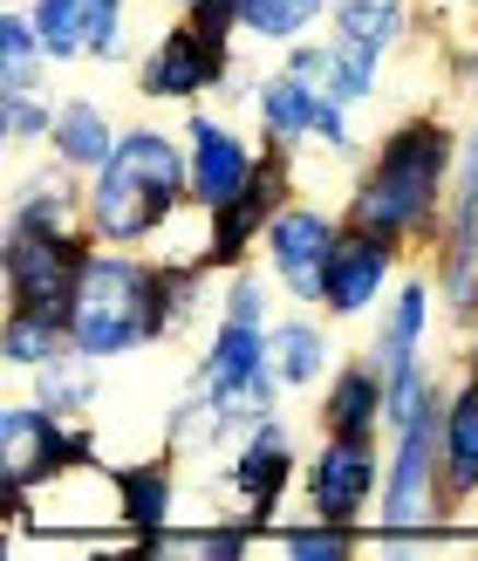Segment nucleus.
Here are the masks:
<instances>
[{"label":"nucleus","instance_id":"6","mask_svg":"<svg viewBox=\"0 0 478 561\" xmlns=\"http://www.w3.org/2000/svg\"><path fill=\"white\" fill-rule=\"evenodd\" d=\"M301 453H294V432L280 425V411L260 417L226 459H219V493L233 500V514L253 527V535H267V527H280V500H288V486H301Z\"/></svg>","mask_w":478,"mask_h":561},{"label":"nucleus","instance_id":"30","mask_svg":"<svg viewBox=\"0 0 478 561\" xmlns=\"http://www.w3.org/2000/svg\"><path fill=\"white\" fill-rule=\"evenodd\" d=\"M273 295H280L273 274H260V267H226V274H219V322L267 329L273 322Z\"/></svg>","mask_w":478,"mask_h":561},{"label":"nucleus","instance_id":"17","mask_svg":"<svg viewBox=\"0 0 478 561\" xmlns=\"http://www.w3.org/2000/svg\"><path fill=\"white\" fill-rule=\"evenodd\" d=\"M267 356H273V377L288 390H322L342 356H335V329L315 316H273L267 322Z\"/></svg>","mask_w":478,"mask_h":561},{"label":"nucleus","instance_id":"33","mask_svg":"<svg viewBox=\"0 0 478 561\" xmlns=\"http://www.w3.org/2000/svg\"><path fill=\"white\" fill-rule=\"evenodd\" d=\"M444 227L478 233V130L458 145V172H452V219H444Z\"/></svg>","mask_w":478,"mask_h":561},{"label":"nucleus","instance_id":"22","mask_svg":"<svg viewBox=\"0 0 478 561\" xmlns=\"http://www.w3.org/2000/svg\"><path fill=\"white\" fill-rule=\"evenodd\" d=\"M117 480V520L137 527V535H172V520H178V472L172 459H144V466H124V472H109Z\"/></svg>","mask_w":478,"mask_h":561},{"label":"nucleus","instance_id":"13","mask_svg":"<svg viewBox=\"0 0 478 561\" xmlns=\"http://www.w3.org/2000/svg\"><path fill=\"white\" fill-rule=\"evenodd\" d=\"M55 62H124V0H27Z\"/></svg>","mask_w":478,"mask_h":561},{"label":"nucleus","instance_id":"10","mask_svg":"<svg viewBox=\"0 0 478 561\" xmlns=\"http://www.w3.org/2000/svg\"><path fill=\"white\" fill-rule=\"evenodd\" d=\"M90 233H42V227H8L0 233V295L8 301H69L75 274L90 261Z\"/></svg>","mask_w":478,"mask_h":561},{"label":"nucleus","instance_id":"26","mask_svg":"<svg viewBox=\"0 0 478 561\" xmlns=\"http://www.w3.org/2000/svg\"><path fill=\"white\" fill-rule=\"evenodd\" d=\"M335 0H240V21H246V42L260 48H288L301 35H315L328 21Z\"/></svg>","mask_w":478,"mask_h":561},{"label":"nucleus","instance_id":"21","mask_svg":"<svg viewBox=\"0 0 478 561\" xmlns=\"http://www.w3.org/2000/svg\"><path fill=\"white\" fill-rule=\"evenodd\" d=\"M444 493H452V520L478 500V377L465 370V383L452 390V404H444Z\"/></svg>","mask_w":478,"mask_h":561},{"label":"nucleus","instance_id":"12","mask_svg":"<svg viewBox=\"0 0 478 561\" xmlns=\"http://www.w3.org/2000/svg\"><path fill=\"white\" fill-rule=\"evenodd\" d=\"M185 164H191V206L219 213V206H233L253 185V172H260V145H253L246 130H233L226 117H212V110H191L185 117Z\"/></svg>","mask_w":478,"mask_h":561},{"label":"nucleus","instance_id":"29","mask_svg":"<svg viewBox=\"0 0 478 561\" xmlns=\"http://www.w3.org/2000/svg\"><path fill=\"white\" fill-rule=\"evenodd\" d=\"M328 27H342V35H355V42H370V48L389 55L410 35V0H335Z\"/></svg>","mask_w":478,"mask_h":561},{"label":"nucleus","instance_id":"18","mask_svg":"<svg viewBox=\"0 0 478 561\" xmlns=\"http://www.w3.org/2000/svg\"><path fill=\"white\" fill-rule=\"evenodd\" d=\"M75 350L69 335V301H8V316H0V363H8L14 377L42 370L48 356Z\"/></svg>","mask_w":478,"mask_h":561},{"label":"nucleus","instance_id":"23","mask_svg":"<svg viewBox=\"0 0 478 561\" xmlns=\"http://www.w3.org/2000/svg\"><path fill=\"white\" fill-rule=\"evenodd\" d=\"M431 288H438V308L458 329L478 322V233H458V227L438 233V247H431Z\"/></svg>","mask_w":478,"mask_h":561},{"label":"nucleus","instance_id":"5","mask_svg":"<svg viewBox=\"0 0 478 561\" xmlns=\"http://www.w3.org/2000/svg\"><path fill=\"white\" fill-rule=\"evenodd\" d=\"M444 417L410 432H389V459H383V493H376V527H452V493H444Z\"/></svg>","mask_w":478,"mask_h":561},{"label":"nucleus","instance_id":"36","mask_svg":"<svg viewBox=\"0 0 478 561\" xmlns=\"http://www.w3.org/2000/svg\"><path fill=\"white\" fill-rule=\"evenodd\" d=\"M452 8H458V14H471V27H478V0H452Z\"/></svg>","mask_w":478,"mask_h":561},{"label":"nucleus","instance_id":"27","mask_svg":"<svg viewBox=\"0 0 478 561\" xmlns=\"http://www.w3.org/2000/svg\"><path fill=\"white\" fill-rule=\"evenodd\" d=\"M55 96L48 82H0V137L21 151V145H48L55 130Z\"/></svg>","mask_w":478,"mask_h":561},{"label":"nucleus","instance_id":"8","mask_svg":"<svg viewBox=\"0 0 478 561\" xmlns=\"http://www.w3.org/2000/svg\"><path fill=\"white\" fill-rule=\"evenodd\" d=\"M383 459L376 438H342V432H322V445L307 453L301 466V500L315 520L335 527H362L376 514V493H383Z\"/></svg>","mask_w":478,"mask_h":561},{"label":"nucleus","instance_id":"20","mask_svg":"<svg viewBox=\"0 0 478 561\" xmlns=\"http://www.w3.org/2000/svg\"><path fill=\"white\" fill-rule=\"evenodd\" d=\"M117 117L96 103V96H62L55 103V130H48V151L62 158V164H75L82 179L90 172H103L109 164V151H117Z\"/></svg>","mask_w":478,"mask_h":561},{"label":"nucleus","instance_id":"24","mask_svg":"<svg viewBox=\"0 0 478 561\" xmlns=\"http://www.w3.org/2000/svg\"><path fill=\"white\" fill-rule=\"evenodd\" d=\"M27 398L48 404V411H62V417H90L96 398H103V363L82 356V350L48 356L42 370H27Z\"/></svg>","mask_w":478,"mask_h":561},{"label":"nucleus","instance_id":"1","mask_svg":"<svg viewBox=\"0 0 478 561\" xmlns=\"http://www.w3.org/2000/svg\"><path fill=\"white\" fill-rule=\"evenodd\" d=\"M458 145H465V137L444 124V117H431V110L397 117L370 145V158L355 164L342 219H349V227H362V233L397 240L404 254H431L438 233H444V219H452Z\"/></svg>","mask_w":478,"mask_h":561},{"label":"nucleus","instance_id":"7","mask_svg":"<svg viewBox=\"0 0 478 561\" xmlns=\"http://www.w3.org/2000/svg\"><path fill=\"white\" fill-rule=\"evenodd\" d=\"M342 227H349V219L328 213L322 199H307V192L273 213L260 254H267V274L280 280V295H288L294 308H322V280H328V261H335Z\"/></svg>","mask_w":478,"mask_h":561},{"label":"nucleus","instance_id":"31","mask_svg":"<svg viewBox=\"0 0 478 561\" xmlns=\"http://www.w3.org/2000/svg\"><path fill=\"white\" fill-rule=\"evenodd\" d=\"M280 554L288 561H349L355 554V527H335V520H307L280 535Z\"/></svg>","mask_w":478,"mask_h":561},{"label":"nucleus","instance_id":"35","mask_svg":"<svg viewBox=\"0 0 478 561\" xmlns=\"http://www.w3.org/2000/svg\"><path fill=\"white\" fill-rule=\"evenodd\" d=\"M465 370H471V377H478V322H471V329H465Z\"/></svg>","mask_w":478,"mask_h":561},{"label":"nucleus","instance_id":"16","mask_svg":"<svg viewBox=\"0 0 478 561\" xmlns=\"http://www.w3.org/2000/svg\"><path fill=\"white\" fill-rule=\"evenodd\" d=\"M246 117H253V130H260V145L307 151V145H315L322 96L307 90V82H301L288 62H280V69H267L260 82H253V96H246Z\"/></svg>","mask_w":478,"mask_h":561},{"label":"nucleus","instance_id":"9","mask_svg":"<svg viewBox=\"0 0 478 561\" xmlns=\"http://www.w3.org/2000/svg\"><path fill=\"white\" fill-rule=\"evenodd\" d=\"M233 82H240L233 48H212L185 14L172 27H158L151 48L137 55V90H144V103H199L212 90H233Z\"/></svg>","mask_w":478,"mask_h":561},{"label":"nucleus","instance_id":"28","mask_svg":"<svg viewBox=\"0 0 478 561\" xmlns=\"http://www.w3.org/2000/svg\"><path fill=\"white\" fill-rule=\"evenodd\" d=\"M48 69H55V55L42 48L35 14L21 0H8V14H0V82H48Z\"/></svg>","mask_w":478,"mask_h":561},{"label":"nucleus","instance_id":"14","mask_svg":"<svg viewBox=\"0 0 478 561\" xmlns=\"http://www.w3.org/2000/svg\"><path fill=\"white\" fill-rule=\"evenodd\" d=\"M82 206H90V179L48 151L42 164H27V172L14 179V192H8V227L90 233V213H82Z\"/></svg>","mask_w":478,"mask_h":561},{"label":"nucleus","instance_id":"11","mask_svg":"<svg viewBox=\"0 0 478 561\" xmlns=\"http://www.w3.org/2000/svg\"><path fill=\"white\" fill-rule=\"evenodd\" d=\"M397 267H404V247L383 240V233H362V227H342L335 240V261H328V280H322V316L328 322H355V316H376L397 288Z\"/></svg>","mask_w":478,"mask_h":561},{"label":"nucleus","instance_id":"19","mask_svg":"<svg viewBox=\"0 0 478 561\" xmlns=\"http://www.w3.org/2000/svg\"><path fill=\"white\" fill-rule=\"evenodd\" d=\"M383 404H389V383L370 356L342 363L328 383H322V432H342V438H376L383 425Z\"/></svg>","mask_w":478,"mask_h":561},{"label":"nucleus","instance_id":"2","mask_svg":"<svg viewBox=\"0 0 478 561\" xmlns=\"http://www.w3.org/2000/svg\"><path fill=\"white\" fill-rule=\"evenodd\" d=\"M191 206L185 130L130 124L103 172H90V240L96 247H158V233Z\"/></svg>","mask_w":478,"mask_h":561},{"label":"nucleus","instance_id":"32","mask_svg":"<svg viewBox=\"0 0 478 561\" xmlns=\"http://www.w3.org/2000/svg\"><path fill=\"white\" fill-rule=\"evenodd\" d=\"M178 554H191V561H246L253 554V527L233 514V520H212V527H199L191 541H178Z\"/></svg>","mask_w":478,"mask_h":561},{"label":"nucleus","instance_id":"25","mask_svg":"<svg viewBox=\"0 0 478 561\" xmlns=\"http://www.w3.org/2000/svg\"><path fill=\"white\" fill-rule=\"evenodd\" d=\"M452 404V383L431 370V356H417L410 370L389 377V404H383V432H410V425H431Z\"/></svg>","mask_w":478,"mask_h":561},{"label":"nucleus","instance_id":"4","mask_svg":"<svg viewBox=\"0 0 478 561\" xmlns=\"http://www.w3.org/2000/svg\"><path fill=\"white\" fill-rule=\"evenodd\" d=\"M103 445L90 438L82 417H62L35 398H14L0 411V493H35V486H62L69 472L96 466Z\"/></svg>","mask_w":478,"mask_h":561},{"label":"nucleus","instance_id":"3","mask_svg":"<svg viewBox=\"0 0 478 561\" xmlns=\"http://www.w3.org/2000/svg\"><path fill=\"white\" fill-rule=\"evenodd\" d=\"M69 335L96 363H124L151 343H172L164 267L144 261V247H90L69 295Z\"/></svg>","mask_w":478,"mask_h":561},{"label":"nucleus","instance_id":"37","mask_svg":"<svg viewBox=\"0 0 478 561\" xmlns=\"http://www.w3.org/2000/svg\"><path fill=\"white\" fill-rule=\"evenodd\" d=\"M164 8H178V14H185V8H191V0H164Z\"/></svg>","mask_w":478,"mask_h":561},{"label":"nucleus","instance_id":"15","mask_svg":"<svg viewBox=\"0 0 478 561\" xmlns=\"http://www.w3.org/2000/svg\"><path fill=\"white\" fill-rule=\"evenodd\" d=\"M431 308H438V288H431L424 274L397 280L389 301L376 308V335H370V350H362V356L383 370V383L397 377V370H410L417 356H431Z\"/></svg>","mask_w":478,"mask_h":561},{"label":"nucleus","instance_id":"34","mask_svg":"<svg viewBox=\"0 0 478 561\" xmlns=\"http://www.w3.org/2000/svg\"><path fill=\"white\" fill-rule=\"evenodd\" d=\"M185 21L199 27V35H206L212 48H233V42L246 35V21H240V0H191V8H185Z\"/></svg>","mask_w":478,"mask_h":561}]
</instances>
